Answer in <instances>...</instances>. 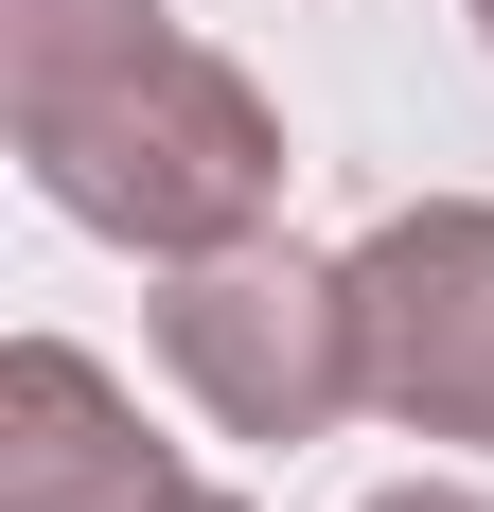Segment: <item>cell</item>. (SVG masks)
<instances>
[{
    "instance_id": "cell-1",
    "label": "cell",
    "mask_w": 494,
    "mask_h": 512,
    "mask_svg": "<svg viewBox=\"0 0 494 512\" xmlns=\"http://www.w3.org/2000/svg\"><path fill=\"white\" fill-rule=\"evenodd\" d=\"M0 124L71 230L142 265L283 230V106L177 36V0H0Z\"/></svg>"
},
{
    "instance_id": "cell-2",
    "label": "cell",
    "mask_w": 494,
    "mask_h": 512,
    "mask_svg": "<svg viewBox=\"0 0 494 512\" xmlns=\"http://www.w3.org/2000/svg\"><path fill=\"white\" fill-rule=\"evenodd\" d=\"M159 371L195 389L212 442H336L371 407V336H353V248H283V230H247V248H195L159 265Z\"/></svg>"
},
{
    "instance_id": "cell-3",
    "label": "cell",
    "mask_w": 494,
    "mask_h": 512,
    "mask_svg": "<svg viewBox=\"0 0 494 512\" xmlns=\"http://www.w3.org/2000/svg\"><path fill=\"white\" fill-rule=\"evenodd\" d=\"M353 336H371V407L406 442L494 460V195H406L353 248Z\"/></svg>"
},
{
    "instance_id": "cell-4",
    "label": "cell",
    "mask_w": 494,
    "mask_h": 512,
    "mask_svg": "<svg viewBox=\"0 0 494 512\" xmlns=\"http://www.w3.org/2000/svg\"><path fill=\"white\" fill-rule=\"evenodd\" d=\"M159 477L177 460L142 442V407H124L71 336H18V354H0V512H142Z\"/></svg>"
},
{
    "instance_id": "cell-5",
    "label": "cell",
    "mask_w": 494,
    "mask_h": 512,
    "mask_svg": "<svg viewBox=\"0 0 494 512\" xmlns=\"http://www.w3.org/2000/svg\"><path fill=\"white\" fill-rule=\"evenodd\" d=\"M353 512H494V495H459V477H406V495H353Z\"/></svg>"
},
{
    "instance_id": "cell-6",
    "label": "cell",
    "mask_w": 494,
    "mask_h": 512,
    "mask_svg": "<svg viewBox=\"0 0 494 512\" xmlns=\"http://www.w3.org/2000/svg\"><path fill=\"white\" fill-rule=\"evenodd\" d=\"M142 512H247V495H212V477H159V495Z\"/></svg>"
},
{
    "instance_id": "cell-7",
    "label": "cell",
    "mask_w": 494,
    "mask_h": 512,
    "mask_svg": "<svg viewBox=\"0 0 494 512\" xmlns=\"http://www.w3.org/2000/svg\"><path fill=\"white\" fill-rule=\"evenodd\" d=\"M477 53H494V0H477Z\"/></svg>"
}]
</instances>
